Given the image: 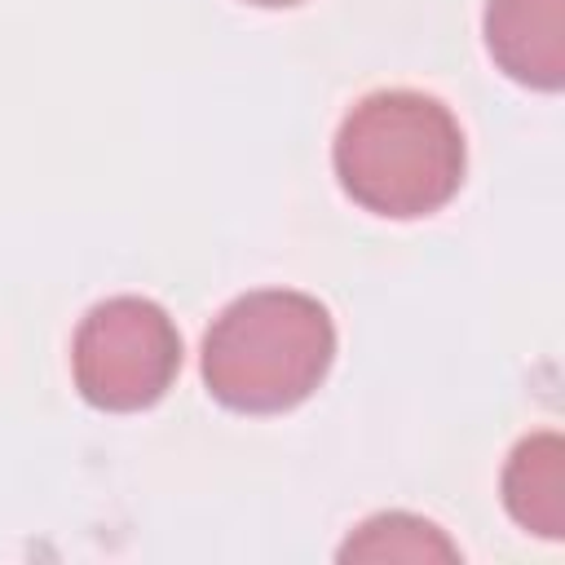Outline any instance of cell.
I'll list each match as a JSON object with an SVG mask.
<instances>
[{
    "label": "cell",
    "mask_w": 565,
    "mask_h": 565,
    "mask_svg": "<svg viewBox=\"0 0 565 565\" xmlns=\"http://www.w3.org/2000/svg\"><path fill=\"white\" fill-rule=\"evenodd\" d=\"M247 4H265V9H282V4H300V0H247Z\"/></svg>",
    "instance_id": "52a82bcc"
},
{
    "label": "cell",
    "mask_w": 565,
    "mask_h": 565,
    "mask_svg": "<svg viewBox=\"0 0 565 565\" xmlns=\"http://www.w3.org/2000/svg\"><path fill=\"white\" fill-rule=\"evenodd\" d=\"M486 44L503 75L556 93L565 84V0H490Z\"/></svg>",
    "instance_id": "277c9868"
},
{
    "label": "cell",
    "mask_w": 565,
    "mask_h": 565,
    "mask_svg": "<svg viewBox=\"0 0 565 565\" xmlns=\"http://www.w3.org/2000/svg\"><path fill=\"white\" fill-rule=\"evenodd\" d=\"M71 366L84 402L102 411H146L177 380L181 335L154 300L115 296L84 313Z\"/></svg>",
    "instance_id": "3957f363"
},
{
    "label": "cell",
    "mask_w": 565,
    "mask_h": 565,
    "mask_svg": "<svg viewBox=\"0 0 565 565\" xmlns=\"http://www.w3.org/2000/svg\"><path fill=\"white\" fill-rule=\"evenodd\" d=\"M503 503L516 525L561 539L565 534V441L556 433L525 437L503 468Z\"/></svg>",
    "instance_id": "5b68a950"
},
{
    "label": "cell",
    "mask_w": 565,
    "mask_h": 565,
    "mask_svg": "<svg viewBox=\"0 0 565 565\" xmlns=\"http://www.w3.org/2000/svg\"><path fill=\"white\" fill-rule=\"evenodd\" d=\"M331 313L305 291H247L221 309L203 340L207 393L243 415L300 406L331 371Z\"/></svg>",
    "instance_id": "7a4b0ae2"
},
{
    "label": "cell",
    "mask_w": 565,
    "mask_h": 565,
    "mask_svg": "<svg viewBox=\"0 0 565 565\" xmlns=\"http://www.w3.org/2000/svg\"><path fill=\"white\" fill-rule=\"evenodd\" d=\"M335 177L366 212L393 221L428 216L463 181V132L428 93H371L335 132Z\"/></svg>",
    "instance_id": "6da1fadb"
},
{
    "label": "cell",
    "mask_w": 565,
    "mask_h": 565,
    "mask_svg": "<svg viewBox=\"0 0 565 565\" xmlns=\"http://www.w3.org/2000/svg\"><path fill=\"white\" fill-rule=\"evenodd\" d=\"M340 561H459V547L424 516L380 512L344 539Z\"/></svg>",
    "instance_id": "8992f818"
}]
</instances>
